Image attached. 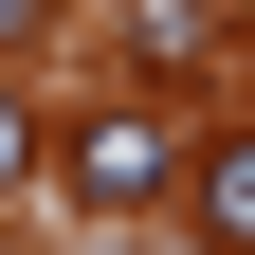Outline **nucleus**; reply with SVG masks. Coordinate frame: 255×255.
<instances>
[{"label": "nucleus", "mask_w": 255, "mask_h": 255, "mask_svg": "<svg viewBox=\"0 0 255 255\" xmlns=\"http://www.w3.org/2000/svg\"><path fill=\"white\" fill-rule=\"evenodd\" d=\"M182 164H201V146H182L164 110H91V128H73V201H91V219H146V201H182Z\"/></svg>", "instance_id": "f257e3e1"}, {"label": "nucleus", "mask_w": 255, "mask_h": 255, "mask_svg": "<svg viewBox=\"0 0 255 255\" xmlns=\"http://www.w3.org/2000/svg\"><path fill=\"white\" fill-rule=\"evenodd\" d=\"M182 219H201L219 255H255V128H219L201 164H182Z\"/></svg>", "instance_id": "f03ea898"}, {"label": "nucleus", "mask_w": 255, "mask_h": 255, "mask_svg": "<svg viewBox=\"0 0 255 255\" xmlns=\"http://www.w3.org/2000/svg\"><path fill=\"white\" fill-rule=\"evenodd\" d=\"M128 55H146V73H201L219 55V0H128Z\"/></svg>", "instance_id": "7ed1b4c3"}, {"label": "nucleus", "mask_w": 255, "mask_h": 255, "mask_svg": "<svg viewBox=\"0 0 255 255\" xmlns=\"http://www.w3.org/2000/svg\"><path fill=\"white\" fill-rule=\"evenodd\" d=\"M18 182H37V110L0 91V201H18Z\"/></svg>", "instance_id": "20e7f679"}, {"label": "nucleus", "mask_w": 255, "mask_h": 255, "mask_svg": "<svg viewBox=\"0 0 255 255\" xmlns=\"http://www.w3.org/2000/svg\"><path fill=\"white\" fill-rule=\"evenodd\" d=\"M18 37H55V0H0V55H18Z\"/></svg>", "instance_id": "39448f33"}]
</instances>
